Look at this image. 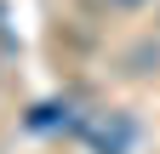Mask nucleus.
<instances>
[{"label": "nucleus", "instance_id": "f257e3e1", "mask_svg": "<svg viewBox=\"0 0 160 154\" xmlns=\"http://www.w3.org/2000/svg\"><path fill=\"white\" fill-rule=\"evenodd\" d=\"M80 137L92 143V154H126L137 126H132V114H92V120H80Z\"/></svg>", "mask_w": 160, "mask_h": 154}, {"label": "nucleus", "instance_id": "f03ea898", "mask_svg": "<svg viewBox=\"0 0 160 154\" xmlns=\"http://www.w3.org/2000/svg\"><path fill=\"white\" fill-rule=\"evenodd\" d=\"M57 120H69V103H40V108L29 114V126H34V131H52Z\"/></svg>", "mask_w": 160, "mask_h": 154}, {"label": "nucleus", "instance_id": "7ed1b4c3", "mask_svg": "<svg viewBox=\"0 0 160 154\" xmlns=\"http://www.w3.org/2000/svg\"><path fill=\"white\" fill-rule=\"evenodd\" d=\"M120 6H143V0H120Z\"/></svg>", "mask_w": 160, "mask_h": 154}]
</instances>
